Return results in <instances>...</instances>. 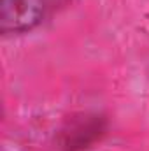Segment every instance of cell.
<instances>
[{"mask_svg":"<svg viewBox=\"0 0 149 151\" xmlns=\"http://www.w3.org/2000/svg\"><path fill=\"white\" fill-rule=\"evenodd\" d=\"M69 4L70 0H0V30L4 35L32 32Z\"/></svg>","mask_w":149,"mask_h":151,"instance_id":"6da1fadb","label":"cell"}]
</instances>
